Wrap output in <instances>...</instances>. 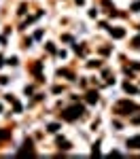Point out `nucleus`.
Wrapping results in <instances>:
<instances>
[{"instance_id": "2", "label": "nucleus", "mask_w": 140, "mask_h": 159, "mask_svg": "<svg viewBox=\"0 0 140 159\" xmlns=\"http://www.w3.org/2000/svg\"><path fill=\"white\" fill-rule=\"evenodd\" d=\"M127 146H132V149H140V138H132L127 142Z\"/></svg>"}, {"instance_id": "1", "label": "nucleus", "mask_w": 140, "mask_h": 159, "mask_svg": "<svg viewBox=\"0 0 140 159\" xmlns=\"http://www.w3.org/2000/svg\"><path fill=\"white\" fill-rule=\"evenodd\" d=\"M81 112H83V108H81V106H79V108H70V110L64 112V117H66V119H76Z\"/></svg>"}, {"instance_id": "3", "label": "nucleus", "mask_w": 140, "mask_h": 159, "mask_svg": "<svg viewBox=\"0 0 140 159\" xmlns=\"http://www.w3.org/2000/svg\"><path fill=\"white\" fill-rule=\"evenodd\" d=\"M60 149H70V144L66 140H60Z\"/></svg>"}, {"instance_id": "5", "label": "nucleus", "mask_w": 140, "mask_h": 159, "mask_svg": "<svg viewBox=\"0 0 140 159\" xmlns=\"http://www.w3.org/2000/svg\"><path fill=\"white\" fill-rule=\"evenodd\" d=\"M134 47H140V38H136V40H134Z\"/></svg>"}, {"instance_id": "4", "label": "nucleus", "mask_w": 140, "mask_h": 159, "mask_svg": "<svg viewBox=\"0 0 140 159\" xmlns=\"http://www.w3.org/2000/svg\"><path fill=\"white\" fill-rule=\"evenodd\" d=\"M87 100H89V102H96V100H98V94H89Z\"/></svg>"}]
</instances>
